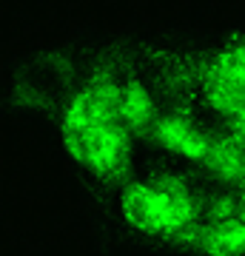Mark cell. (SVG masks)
<instances>
[{
    "label": "cell",
    "instance_id": "cell-5",
    "mask_svg": "<svg viewBox=\"0 0 245 256\" xmlns=\"http://www.w3.org/2000/svg\"><path fill=\"white\" fill-rule=\"evenodd\" d=\"M151 131H154L157 142L163 148H168L171 154L185 156L191 162H208L214 140H208L200 128L194 126V122H188L185 117H180V114L160 117Z\"/></svg>",
    "mask_w": 245,
    "mask_h": 256
},
{
    "label": "cell",
    "instance_id": "cell-4",
    "mask_svg": "<svg viewBox=\"0 0 245 256\" xmlns=\"http://www.w3.org/2000/svg\"><path fill=\"white\" fill-rule=\"evenodd\" d=\"M182 242L197 245L205 256H245V208L239 200L219 196L208 216L197 222L182 236Z\"/></svg>",
    "mask_w": 245,
    "mask_h": 256
},
{
    "label": "cell",
    "instance_id": "cell-3",
    "mask_svg": "<svg viewBox=\"0 0 245 256\" xmlns=\"http://www.w3.org/2000/svg\"><path fill=\"white\" fill-rule=\"evenodd\" d=\"M202 97L231 122L245 117V43L225 46L202 68Z\"/></svg>",
    "mask_w": 245,
    "mask_h": 256
},
{
    "label": "cell",
    "instance_id": "cell-8",
    "mask_svg": "<svg viewBox=\"0 0 245 256\" xmlns=\"http://www.w3.org/2000/svg\"><path fill=\"white\" fill-rule=\"evenodd\" d=\"M236 200L242 202V208H245V185H242V191H239V196H236Z\"/></svg>",
    "mask_w": 245,
    "mask_h": 256
},
{
    "label": "cell",
    "instance_id": "cell-7",
    "mask_svg": "<svg viewBox=\"0 0 245 256\" xmlns=\"http://www.w3.org/2000/svg\"><path fill=\"white\" fill-rule=\"evenodd\" d=\"M120 120L128 131H145L148 126H154V100L145 86L140 82H123L120 88V102H117Z\"/></svg>",
    "mask_w": 245,
    "mask_h": 256
},
{
    "label": "cell",
    "instance_id": "cell-2",
    "mask_svg": "<svg viewBox=\"0 0 245 256\" xmlns=\"http://www.w3.org/2000/svg\"><path fill=\"white\" fill-rule=\"evenodd\" d=\"M120 214L145 236H185L197 225V200L182 176L140 180L123 188Z\"/></svg>",
    "mask_w": 245,
    "mask_h": 256
},
{
    "label": "cell",
    "instance_id": "cell-1",
    "mask_svg": "<svg viewBox=\"0 0 245 256\" xmlns=\"http://www.w3.org/2000/svg\"><path fill=\"white\" fill-rule=\"evenodd\" d=\"M120 88L123 82L111 72H94L60 117V140L69 156L106 180H117L128 160V128L117 111Z\"/></svg>",
    "mask_w": 245,
    "mask_h": 256
},
{
    "label": "cell",
    "instance_id": "cell-6",
    "mask_svg": "<svg viewBox=\"0 0 245 256\" xmlns=\"http://www.w3.org/2000/svg\"><path fill=\"white\" fill-rule=\"evenodd\" d=\"M222 182H234L242 188L245 185V142L239 137H222L214 140L211 156L205 162Z\"/></svg>",
    "mask_w": 245,
    "mask_h": 256
}]
</instances>
